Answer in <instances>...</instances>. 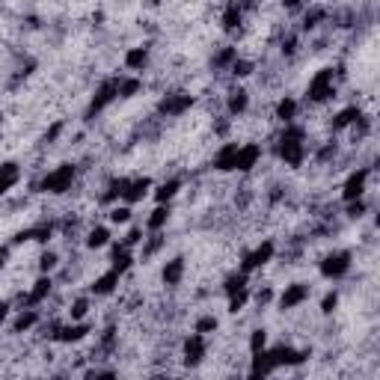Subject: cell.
<instances>
[{
	"label": "cell",
	"mask_w": 380,
	"mask_h": 380,
	"mask_svg": "<svg viewBox=\"0 0 380 380\" xmlns=\"http://www.w3.org/2000/svg\"><path fill=\"white\" fill-rule=\"evenodd\" d=\"M306 140H309V134L303 125H297V122L283 125V131L276 134V158L283 161L288 170H300L309 155Z\"/></svg>",
	"instance_id": "1"
},
{
	"label": "cell",
	"mask_w": 380,
	"mask_h": 380,
	"mask_svg": "<svg viewBox=\"0 0 380 380\" xmlns=\"http://www.w3.org/2000/svg\"><path fill=\"white\" fill-rule=\"evenodd\" d=\"M75 178H77V167H75L72 161H63V163H57L54 170H48V173L42 175L39 190L48 193V196H65V193L72 190Z\"/></svg>",
	"instance_id": "2"
},
{
	"label": "cell",
	"mask_w": 380,
	"mask_h": 380,
	"mask_svg": "<svg viewBox=\"0 0 380 380\" xmlns=\"http://www.w3.org/2000/svg\"><path fill=\"white\" fill-rule=\"evenodd\" d=\"M336 69L333 65H324V69H318L315 75L309 77L306 84V102L309 104H327L336 98Z\"/></svg>",
	"instance_id": "3"
},
{
	"label": "cell",
	"mask_w": 380,
	"mask_h": 380,
	"mask_svg": "<svg viewBox=\"0 0 380 380\" xmlns=\"http://www.w3.org/2000/svg\"><path fill=\"white\" fill-rule=\"evenodd\" d=\"M351 268H354V253L351 250H330L318 261V273L327 279V283H339V279H344L351 273Z\"/></svg>",
	"instance_id": "4"
},
{
	"label": "cell",
	"mask_w": 380,
	"mask_h": 380,
	"mask_svg": "<svg viewBox=\"0 0 380 380\" xmlns=\"http://www.w3.org/2000/svg\"><path fill=\"white\" fill-rule=\"evenodd\" d=\"M113 102H119V75H110V77H104L102 84L95 87V92H92V98H89L84 116H87V119L98 116V113H104Z\"/></svg>",
	"instance_id": "5"
},
{
	"label": "cell",
	"mask_w": 380,
	"mask_h": 380,
	"mask_svg": "<svg viewBox=\"0 0 380 380\" xmlns=\"http://www.w3.org/2000/svg\"><path fill=\"white\" fill-rule=\"evenodd\" d=\"M276 241H271V238H264V241H259L253 250H246L244 256H241V261H238V271H244V273H256V271H261V268H268V264L276 259Z\"/></svg>",
	"instance_id": "6"
},
{
	"label": "cell",
	"mask_w": 380,
	"mask_h": 380,
	"mask_svg": "<svg viewBox=\"0 0 380 380\" xmlns=\"http://www.w3.org/2000/svg\"><path fill=\"white\" fill-rule=\"evenodd\" d=\"M309 297H312V286L309 283H288L283 291L273 297V300H276L279 312H294V309H300L303 303H309Z\"/></svg>",
	"instance_id": "7"
},
{
	"label": "cell",
	"mask_w": 380,
	"mask_h": 380,
	"mask_svg": "<svg viewBox=\"0 0 380 380\" xmlns=\"http://www.w3.org/2000/svg\"><path fill=\"white\" fill-rule=\"evenodd\" d=\"M208 357V336L202 333H188L185 342H181V362H185L188 369H196V366H202Z\"/></svg>",
	"instance_id": "8"
},
{
	"label": "cell",
	"mask_w": 380,
	"mask_h": 380,
	"mask_svg": "<svg viewBox=\"0 0 380 380\" xmlns=\"http://www.w3.org/2000/svg\"><path fill=\"white\" fill-rule=\"evenodd\" d=\"M369 181H371V167H357L348 173V178L342 181V202L362 200L369 193Z\"/></svg>",
	"instance_id": "9"
},
{
	"label": "cell",
	"mask_w": 380,
	"mask_h": 380,
	"mask_svg": "<svg viewBox=\"0 0 380 380\" xmlns=\"http://www.w3.org/2000/svg\"><path fill=\"white\" fill-rule=\"evenodd\" d=\"M196 104V98L190 92H167L158 102V116L163 119H175V116H185V113Z\"/></svg>",
	"instance_id": "10"
},
{
	"label": "cell",
	"mask_w": 380,
	"mask_h": 380,
	"mask_svg": "<svg viewBox=\"0 0 380 380\" xmlns=\"http://www.w3.org/2000/svg\"><path fill=\"white\" fill-rule=\"evenodd\" d=\"M54 294V273H39L36 279H33V286L21 294V306H42L48 297Z\"/></svg>",
	"instance_id": "11"
},
{
	"label": "cell",
	"mask_w": 380,
	"mask_h": 380,
	"mask_svg": "<svg viewBox=\"0 0 380 380\" xmlns=\"http://www.w3.org/2000/svg\"><path fill=\"white\" fill-rule=\"evenodd\" d=\"M273 359H276V369H297V366H303V362L312 357V351L306 348H294V344H273L271 348Z\"/></svg>",
	"instance_id": "12"
},
{
	"label": "cell",
	"mask_w": 380,
	"mask_h": 380,
	"mask_svg": "<svg viewBox=\"0 0 380 380\" xmlns=\"http://www.w3.org/2000/svg\"><path fill=\"white\" fill-rule=\"evenodd\" d=\"M89 333H92L89 321H63L60 330L54 333V342L57 344H77V342L89 339Z\"/></svg>",
	"instance_id": "13"
},
{
	"label": "cell",
	"mask_w": 380,
	"mask_h": 380,
	"mask_svg": "<svg viewBox=\"0 0 380 380\" xmlns=\"http://www.w3.org/2000/svg\"><path fill=\"white\" fill-rule=\"evenodd\" d=\"M261 155H264V148H261L259 143H241V146H238V158H235V173L250 175V173L259 167Z\"/></svg>",
	"instance_id": "14"
},
{
	"label": "cell",
	"mask_w": 380,
	"mask_h": 380,
	"mask_svg": "<svg viewBox=\"0 0 380 380\" xmlns=\"http://www.w3.org/2000/svg\"><path fill=\"white\" fill-rule=\"evenodd\" d=\"M185 273H188V259L185 256H173L163 261L161 268V283L167 288H178L181 283H185Z\"/></svg>",
	"instance_id": "15"
},
{
	"label": "cell",
	"mask_w": 380,
	"mask_h": 380,
	"mask_svg": "<svg viewBox=\"0 0 380 380\" xmlns=\"http://www.w3.org/2000/svg\"><path fill=\"white\" fill-rule=\"evenodd\" d=\"M152 188H155V181L148 178V175L131 178V181H128V188H125V193H122V202L137 205V202H143V200H148V196H152Z\"/></svg>",
	"instance_id": "16"
},
{
	"label": "cell",
	"mask_w": 380,
	"mask_h": 380,
	"mask_svg": "<svg viewBox=\"0 0 380 380\" xmlns=\"http://www.w3.org/2000/svg\"><path fill=\"white\" fill-rule=\"evenodd\" d=\"M244 18H246L244 0H229V4L223 6V15H220V27L226 33H238L244 27Z\"/></svg>",
	"instance_id": "17"
},
{
	"label": "cell",
	"mask_w": 380,
	"mask_h": 380,
	"mask_svg": "<svg viewBox=\"0 0 380 380\" xmlns=\"http://www.w3.org/2000/svg\"><path fill=\"white\" fill-rule=\"evenodd\" d=\"M238 146H241V143H235V140H226V143L217 148V152H214V158H211V167L217 170V173H235Z\"/></svg>",
	"instance_id": "18"
},
{
	"label": "cell",
	"mask_w": 380,
	"mask_h": 380,
	"mask_svg": "<svg viewBox=\"0 0 380 380\" xmlns=\"http://www.w3.org/2000/svg\"><path fill=\"white\" fill-rule=\"evenodd\" d=\"M148 60H152V48H148V45H134V48H128V51H125L122 65L131 75H137V72L148 69Z\"/></svg>",
	"instance_id": "19"
},
{
	"label": "cell",
	"mask_w": 380,
	"mask_h": 380,
	"mask_svg": "<svg viewBox=\"0 0 380 380\" xmlns=\"http://www.w3.org/2000/svg\"><path fill=\"white\" fill-rule=\"evenodd\" d=\"M134 264H137L134 250H128L125 244H110V271H116L119 276H125Z\"/></svg>",
	"instance_id": "20"
},
{
	"label": "cell",
	"mask_w": 380,
	"mask_h": 380,
	"mask_svg": "<svg viewBox=\"0 0 380 380\" xmlns=\"http://www.w3.org/2000/svg\"><path fill=\"white\" fill-rule=\"evenodd\" d=\"M21 175H24V170H21L18 161H4L0 163V196H6V193H12L15 188H18Z\"/></svg>",
	"instance_id": "21"
},
{
	"label": "cell",
	"mask_w": 380,
	"mask_h": 380,
	"mask_svg": "<svg viewBox=\"0 0 380 380\" xmlns=\"http://www.w3.org/2000/svg\"><path fill=\"white\" fill-rule=\"evenodd\" d=\"M300 116V102L294 95H279V102L273 104V119L279 125H288V122H297Z\"/></svg>",
	"instance_id": "22"
},
{
	"label": "cell",
	"mask_w": 380,
	"mask_h": 380,
	"mask_svg": "<svg viewBox=\"0 0 380 380\" xmlns=\"http://www.w3.org/2000/svg\"><path fill=\"white\" fill-rule=\"evenodd\" d=\"M273 371H279V369H276V359L271 354V344L259 354H250V377H271Z\"/></svg>",
	"instance_id": "23"
},
{
	"label": "cell",
	"mask_w": 380,
	"mask_h": 380,
	"mask_svg": "<svg viewBox=\"0 0 380 380\" xmlns=\"http://www.w3.org/2000/svg\"><path fill=\"white\" fill-rule=\"evenodd\" d=\"M39 324H42L39 309L21 306V309H18V315L12 318V333H15V336H24V333H30V330H36Z\"/></svg>",
	"instance_id": "24"
},
{
	"label": "cell",
	"mask_w": 380,
	"mask_h": 380,
	"mask_svg": "<svg viewBox=\"0 0 380 380\" xmlns=\"http://www.w3.org/2000/svg\"><path fill=\"white\" fill-rule=\"evenodd\" d=\"M170 217H173V202H155V208L148 211L143 229L146 232H163L167 223H170Z\"/></svg>",
	"instance_id": "25"
},
{
	"label": "cell",
	"mask_w": 380,
	"mask_h": 380,
	"mask_svg": "<svg viewBox=\"0 0 380 380\" xmlns=\"http://www.w3.org/2000/svg\"><path fill=\"white\" fill-rule=\"evenodd\" d=\"M119 273L116 271H104V273H98L95 279H92V286H89V294L92 297H110V294H116V288H119Z\"/></svg>",
	"instance_id": "26"
},
{
	"label": "cell",
	"mask_w": 380,
	"mask_h": 380,
	"mask_svg": "<svg viewBox=\"0 0 380 380\" xmlns=\"http://www.w3.org/2000/svg\"><path fill=\"white\" fill-rule=\"evenodd\" d=\"M246 110H250V92H246L244 87H232L226 92V113L232 119H238V116H244Z\"/></svg>",
	"instance_id": "27"
},
{
	"label": "cell",
	"mask_w": 380,
	"mask_h": 380,
	"mask_svg": "<svg viewBox=\"0 0 380 380\" xmlns=\"http://www.w3.org/2000/svg\"><path fill=\"white\" fill-rule=\"evenodd\" d=\"M113 244V232H110V226L107 223H95L87 229V235H84V246L87 250H104V246Z\"/></svg>",
	"instance_id": "28"
},
{
	"label": "cell",
	"mask_w": 380,
	"mask_h": 380,
	"mask_svg": "<svg viewBox=\"0 0 380 380\" xmlns=\"http://www.w3.org/2000/svg\"><path fill=\"white\" fill-rule=\"evenodd\" d=\"M181 188H185V181H181L178 175H170V178L158 181V185L152 188V200L155 202H173L175 196L181 193Z\"/></svg>",
	"instance_id": "29"
},
{
	"label": "cell",
	"mask_w": 380,
	"mask_h": 380,
	"mask_svg": "<svg viewBox=\"0 0 380 380\" xmlns=\"http://www.w3.org/2000/svg\"><path fill=\"white\" fill-rule=\"evenodd\" d=\"M359 113H362V110H359L357 104H348V107L336 110V113H333V119H330V131H333V134H344V131H348V128L357 122Z\"/></svg>",
	"instance_id": "30"
},
{
	"label": "cell",
	"mask_w": 380,
	"mask_h": 380,
	"mask_svg": "<svg viewBox=\"0 0 380 380\" xmlns=\"http://www.w3.org/2000/svg\"><path fill=\"white\" fill-rule=\"evenodd\" d=\"M131 220H134V205H128V202L107 205V223L110 226H128Z\"/></svg>",
	"instance_id": "31"
},
{
	"label": "cell",
	"mask_w": 380,
	"mask_h": 380,
	"mask_svg": "<svg viewBox=\"0 0 380 380\" xmlns=\"http://www.w3.org/2000/svg\"><path fill=\"white\" fill-rule=\"evenodd\" d=\"M238 54H241V51H238L235 45L220 48V51L211 57V69H214V72H229V65H232V63L238 60Z\"/></svg>",
	"instance_id": "32"
},
{
	"label": "cell",
	"mask_w": 380,
	"mask_h": 380,
	"mask_svg": "<svg viewBox=\"0 0 380 380\" xmlns=\"http://www.w3.org/2000/svg\"><path fill=\"white\" fill-rule=\"evenodd\" d=\"M89 309H92L89 294H80V297H75V300L69 303L65 315H69V321H87L89 318Z\"/></svg>",
	"instance_id": "33"
},
{
	"label": "cell",
	"mask_w": 380,
	"mask_h": 380,
	"mask_svg": "<svg viewBox=\"0 0 380 380\" xmlns=\"http://www.w3.org/2000/svg\"><path fill=\"white\" fill-rule=\"evenodd\" d=\"M253 300V291H250V286L246 288H238V291H232V294H226V309H229V315H238V312H244V306Z\"/></svg>",
	"instance_id": "34"
},
{
	"label": "cell",
	"mask_w": 380,
	"mask_h": 380,
	"mask_svg": "<svg viewBox=\"0 0 380 380\" xmlns=\"http://www.w3.org/2000/svg\"><path fill=\"white\" fill-rule=\"evenodd\" d=\"M371 128H374V116H366V113H359L357 122L348 128V134H351V143H362L369 134H371Z\"/></svg>",
	"instance_id": "35"
},
{
	"label": "cell",
	"mask_w": 380,
	"mask_h": 380,
	"mask_svg": "<svg viewBox=\"0 0 380 380\" xmlns=\"http://www.w3.org/2000/svg\"><path fill=\"white\" fill-rule=\"evenodd\" d=\"M143 259H152V256H158L163 246H167V238H163V232H146V238H143Z\"/></svg>",
	"instance_id": "36"
},
{
	"label": "cell",
	"mask_w": 380,
	"mask_h": 380,
	"mask_svg": "<svg viewBox=\"0 0 380 380\" xmlns=\"http://www.w3.org/2000/svg\"><path fill=\"white\" fill-rule=\"evenodd\" d=\"M27 229H30V244H42V246L51 244V238L57 232L54 223H39V226H27Z\"/></svg>",
	"instance_id": "37"
},
{
	"label": "cell",
	"mask_w": 380,
	"mask_h": 380,
	"mask_svg": "<svg viewBox=\"0 0 380 380\" xmlns=\"http://www.w3.org/2000/svg\"><path fill=\"white\" fill-rule=\"evenodd\" d=\"M143 89V80L137 75H119V98H134Z\"/></svg>",
	"instance_id": "38"
},
{
	"label": "cell",
	"mask_w": 380,
	"mask_h": 380,
	"mask_svg": "<svg viewBox=\"0 0 380 380\" xmlns=\"http://www.w3.org/2000/svg\"><path fill=\"white\" fill-rule=\"evenodd\" d=\"M256 72V60H250V57H241L238 54V60L229 65V75H232L235 80H244V77H250Z\"/></svg>",
	"instance_id": "39"
},
{
	"label": "cell",
	"mask_w": 380,
	"mask_h": 380,
	"mask_svg": "<svg viewBox=\"0 0 380 380\" xmlns=\"http://www.w3.org/2000/svg\"><path fill=\"white\" fill-rule=\"evenodd\" d=\"M193 330L196 333H202V336H211V333H217L220 330V318L214 315V312H205V315H200L193 321Z\"/></svg>",
	"instance_id": "40"
},
{
	"label": "cell",
	"mask_w": 380,
	"mask_h": 380,
	"mask_svg": "<svg viewBox=\"0 0 380 380\" xmlns=\"http://www.w3.org/2000/svg\"><path fill=\"white\" fill-rule=\"evenodd\" d=\"M250 286V273H244V271H232L226 279H223V294H232L238 288H246Z\"/></svg>",
	"instance_id": "41"
},
{
	"label": "cell",
	"mask_w": 380,
	"mask_h": 380,
	"mask_svg": "<svg viewBox=\"0 0 380 380\" xmlns=\"http://www.w3.org/2000/svg\"><path fill=\"white\" fill-rule=\"evenodd\" d=\"M327 6H312V9H306V15H303V30H318L324 21H327Z\"/></svg>",
	"instance_id": "42"
},
{
	"label": "cell",
	"mask_w": 380,
	"mask_h": 380,
	"mask_svg": "<svg viewBox=\"0 0 380 380\" xmlns=\"http://www.w3.org/2000/svg\"><path fill=\"white\" fill-rule=\"evenodd\" d=\"M57 268H60V253L45 246L39 253V273H57Z\"/></svg>",
	"instance_id": "43"
},
{
	"label": "cell",
	"mask_w": 380,
	"mask_h": 380,
	"mask_svg": "<svg viewBox=\"0 0 380 380\" xmlns=\"http://www.w3.org/2000/svg\"><path fill=\"white\" fill-rule=\"evenodd\" d=\"M246 348H250V354H259V351L268 348V330L256 327L253 333H250V339H246Z\"/></svg>",
	"instance_id": "44"
},
{
	"label": "cell",
	"mask_w": 380,
	"mask_h": 380,
	"mask_svg": "<svg viewBox=\"0 0 380 380\" xmlns=\"http://www.w3.org/2000/svg\"><path fill=\"white\" fill-rule=\"evenodd\" d=\"M366 211H369L366 196H362V200H351V202H344V217H348V220H359V217H366Z\"/></svg>",
	"instance_id": "45"
},
{
	"label": "cell",
	"mask_w": 380,
	"mask_h": 380,
	"mask_svg": "<svg viewBox=\"0 0 380 380\" xmlns=\"http://www.w3.org/2000/svg\"><path fill=\"white\" fill-rule=\"evenodd\" d=\"M116 344H119V336H116V327H107L102 339H98V348H102L104 354H113L116 351Z\"/></svg>",
	"instance_id": "46"
},
{
	"label": "cell",
	"mask_w": 380,
	"mask_h": 380,
	"mask_svg": "<svg viewBox=\"0 0 380 380\" xmlns=\"http://www.w3.org/2000/svg\"><path fill=\"white\" fill-rule=\"evenodd\" d=\"M143 238H146V229H143V226H131L128 232H125V238H122L119 244H125L128 250H137V246L143 244Z\"/></svg>",
	"instance_id": "47"
},
{
	"label": "cell",
	"mask_w": 380,
	"mask_h": 380,
	"mask_svg": "<svg viewBox=\"0 0 380 380\" xmlns=\"http://www.w3.org/2000/svg\"><path fill=\"white\" fill-rule=\"evenodd\" d=\"M336 309H339V291L330 288V291L321 297V315H333Z\"/></svg>",
	"instance_id": "48"
},
{
	"label": "cell",
	"mask_w": 380,
	"mask_h": 380,
	"mask_svg": "<svg viewBox=\"0 0 380 380\" xmlns=\"http://www.w3.org/2000/svg\"><path fill=\"white\" fill-rule=\"evenodd\" d=\"M336 155H339V143L336 140H330V143H324L321 148H318V161H336Z\"/></svg>",
	"instance_id": "49"
},
{
	"label": "cell",
	"mask_w": 380,
	"mask_h": 380,
	"mask_svg": "<svg viewBox=\"0 0 380 380\" xmlns=\"http://www.w3.org/2000/svg\"><path fill=\"white\" fill-rule=\"evenodd\" d=\"M273 297H276V294H273V288H261V291H256V294H253V300H256V306H259V309H264V306H271V303H273Z\"/></svg>",
	"instance_id": "50"
},
{
	"label": "cell",
	"mask_w": 380,
	"mask_h": 380,
	"mask_svg": "<svg viewBox=\"0 0 380 380\" xmlns=\"http://www.w3.org/2000/svg\"><path fill=\"white\" fill-rule=\"evenodd\" d=\"M63 128H65V122H60V119H57L51 128L45 131V143H57V137L63 134Z\"/></svg>",
	"instance_id": "51"
},
{
	"label": "cell",
	"mask_w": 380,
	"mask_h": 380,
	"mask_svg": "<svg viewBox=\"0 0 380 380\" xmlns=\"http://www.w3.org/2000/svg\"><path fill=\"white\" fill-rule=\"evenodd\" d=\"M9 315H12V303L9 300H0V327L9 321Z\"/></svg>",
	"instance_id": "52"
},
{
	"label": "cell",
	"mask_w": 380,
	"mask_h": 380,
	"mask_svg": "<svg viewBox=\"0 0 380 380\" xmlns=\"http://www.w3.org/2000/svg\"><path fill=\"white\" fill-rule=\"evenodd\" d=\"M9 253H12V246H0V271L6 268V261H9Z\"/></svg>",
	"instance_id": "53"
},
{
	"label": "cell",
	"mask_w": 380,
	"mask_h": 380,
	"mask_svg": "<svg viewBox=\"0 0 380 380\" xmlns=\"http://www.w3.org/2000/svg\"><path fill=\"white\" fill-rule=\"evenodd\" d=\"M303 4H306V0H283V6H286V9H300Z\"/></svg>",
	"instance_id": "54"
}]
</instances>
